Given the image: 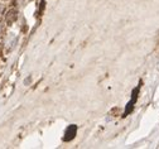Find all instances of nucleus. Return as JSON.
I'll use <instances>...</instances> for the list:
<instances>
[{"mask_svg":"<svg viewBox=\"0 0 159 149\" xmlns=\"http://www.w3.org/2000/svg\"><path fill=\"white\" fill-rule=\"evenodd\" d=\"M76 134H77V126L76 125H70L67 129H66V133H65V137H63L65 142L72 140L76 137Z\"/></svg>","mask_w":159,"mask_h":149,"instance_id":"obj_1","label":"nucleus"},{"mask_svg":"<svg viewBox=\"0 0 159 149\" xmlns=\"http://www.w3.org/2000/svg\"><path fill=\"white\" fill-rule=\"evenodd\" d=\"M16 18H18V14H16V10H14V9H10L5 14V20H7V23H9V24H11L13 22H15Z\"/></svg>","mask_w":159,"mask_h":149,"instance_id":"obj_2","label":"nucleus"},{"mask_svg":"<svg viewBox=\"0 0 159 149\" xmlns=\"http://www.w3.org/2000/svg\"><path fill=\"white\" fill-rule=\"evenodd\" d=\"M4 33V27H3V24H0V35H2Z\"/></svg>","mask_w":159,"mask_h":149,"instance_id":"obj_3","label":"nucleus"}]
</instances>
